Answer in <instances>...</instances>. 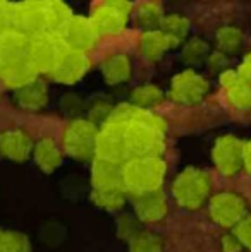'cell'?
Returning <instances> with one entry per match:
<instances>
[{
	"label": "cell",
	"instance_id": "cell-1",
	"mask_svg": "<svg viewBox=\"0 0 251 252\" xmlns=\"http://www.w3.org/2000/svg\"><path fill=\"white\" fill-rule=\"evenodd\" d=\"M110 115L121 122L127 161L134 158L162 156L167 126L157 113L133 105H122L112 110Z\"/></svg>",
	"mask_w": 251,
	"mask_h": 252
},
{
	"label": "cell",
	"instance_id": "cell-2",
	"mask_svg": "<svg viewBox=\"0 0 251 252\" xmlns=\"http://www.w3.org/2000/svg\"><path fill=\"white\" fill-rule=\"evenodd\" d=\"M165 172L167 165L162 156L129 159L122 165V184L126 194L138 197L153 190H160Z\"/></svg>",
	"mask_w": 251,
	"mask_h": 252
},
{
	"label": "cell",
	"instance_id": "cell-3",
	"mask_svg": "<svg viewBox=\"0 0 251 252\" xmlns=\"http://www.w3.org/2000/svg\"><path fill=\"white\" fill-rule=\"evenodd\" d=\"M210 189L212 182L208 173L193 166L182 170L172 184V194L176 202L189 211H194L205 204V201L210 196Z\"/></svg>",
	"mask_w": 251,
	"mask_h": 252
},
{
	"label": "cell",
	"instance_id": "cell-4",
	"mask_svg": "<svg viewBox=\"0 0 251 252\" xmlns=\"http://www.w3.org/2000/svg\"><path fill=\"white\" fill-rule=\"evenodd\" d=\"M98 127L88 119H76L64 129V151L74 159H88L95 155Z\"/></svg>",
	"mask_w": 251,
	"mask_h": 252
},
{
	"label": "cell",
	"instance_id": "cell-5",
	"mask_svg": "<svg viewBox=\"0 0 251 252\" xmlns=\"http://www.w3.org/2000/svg\"><path fill=\"white\" fill-rule=\"evenodd\" d=\"M66 50V45H64V41L57 33L43 31V33H38L30 38L28 59L33 63L35 69L38 70V74H50Z\"/></svg>",
	"mask_w": 251,
	"mask_h": 252
},
{
	"label": "cell",
	"instance_id": "cell-6",
	"mask_svg": "<svg viewBox=\"0 0 251 252\" xmlns=\"http://www.w3.org/2000/svg\"><path fill=\"white\" fill-rule=\"evenodd\" d=\"M133 10L129 2H105L93 9L90 21L93 24L98 36H110L119 34L127 26V19Z\"/></svg>",
	"mask_w": 251,
	"mask_h": 252
},
{
	"label": "cell",
	"instance_id": "cell-7",
	"mask_svg": "<svg viewBox=\"0 0 251 252\" xmlns=\"http://www.w3.org/2000/svg\"><path fill=\"white\" fill-rule=\"evenodd\" d=\"M208 90H210L208 81L201 74L188 69L174 76L169 96L181 105H196L207 96Z\"/></svg>",
	"mask_w": 251,
	"mask_h": 252
},
{
	"label": "cell",
	"instance_id": "cell-8",
	"mask_svg": "<svg viewBox=\"0 0 251 252\" xmlns=\"http://www.w3.org/2000/svg\"><path fill=\"white\" fill-rule=\"evenodd\" d=\"M208 211H210L212 220L224 228H234L248 215L245 199L232 192L215 194L208 202Z\"/></svg>",
	"mask_w": 251,
	"mask_h": 252
},
{
	"label": "cell",
	"instance_id": "cell-9",
	"mask_svg": "<svg viewBox=\"0 0 251 252\" xmlns=\"http://www.w3.org/2000/svg\"><path fill=\"white\" fill-rule=\"evenodd\" d=\"M243 153H245V141L227 134L215 141L212 158L218 172L224 175H234L243 168Z\"/></svg>",
	"mask_w": 251,
	"mask_h": 252
},
{
	"label": "cell",
	"instance_id": "cell-10",
	"mask_svg": "<svg viewBox=\"0 0 251 252\" xmlns=\"http://www.w3.org/2000/svg\"><path fill=\"white\" fill-rule=\"evenodd\" d=\"M12 28L28 36L48 31L45 2H19L12 9Z\"/></svg>",
	"mask_w": 251,
	"mask_h": 252
},
{
	"label": "cell",
	"instance_id": "cell-11",
	"mask_svg": "<svg viewBox=\"0 0 251 252\" xmlns=\"http://www.w3.org/2000/svg\"><path fill=\"white\" fill-rule=\"evenodd\" d=\"M57 34L61 36L67 50L83 53L91 50L98 40V34L95 31L93 24H91L90 17L83 16H72L69 23Z\"/></svg>",
	"mask_w": 251,
	"mask_h": 252
},
{
	"label": "cell",
	"instance_id": "cell-12",
	"mask_svg": "<svg viewBox=\"0 0 251 252\" xmlns=\"http://www.w3.org/2000/svg\"><path fill=\"white\" fill-rule=\"evenodd\" d=\"M90 67H91V62L86 53L66 50L64 55L61 57V60L57 62V65H55L54 70L50 72V76L61 84H74V83H77L81 77L86 76Z\"/></svg>",
	"mask_w": 251,
	"mask_h": 252
},
{
	"label": "cell",
	"instance_id": "cell-13",
	"mask_svg": "<svg viewBox=\"0 0 251 252\" xmlns=\"http://www.w3.org/2000/svg\"><path fill=\"white\" fill-rule=\"evenodd\" d=\"M220 88L225 100L234 108L246 110L251 106V83L238 70H224L220 76Z\"/></svg>",
	"mask_w": 251,
	"mask_h": 252
},
{
	"label": "cell",
	"instance_id": "cell-14",
	"mask_svg": "<svg viewBox=\"0 0 251 252\" xmlns=\"http://www.w3.org/2000/svg\"><path fill=\"white\" fill-rule=\"evenodd\" d=\"M169 211L167 199H165L162 190H153V192L143 194L134 199V213L136 220L144 225H153L165 218Z\"/></svg>",
	"mask_w": 251,
	"mask_h": 252
},
{
	"label": "cell",
	"instance_id": "cell-15",
	"mask_svg": "<svg viewBox=\"0 0 251 252\" xmlns=\"http://www.w3.org/2000/svg\"><path fill=\"white\" fill-rule=\"evenodd\" d=\"M91 186L93 190H119L122 184V165L97 158L91 166Z\"/></svg>",
	"mask_w": 251,
	"mask_h": 252
},
{
	"label": "cell",
	"instance_id": "cell-16",
	"mask_svg": "<svg viewBox=\"0 0 251 252\" xmlns=\"http://www.w3.org/2000/svg\"><path fill=\"white\" fill-rule=\"evenodd\" d=\"M30 36L17 30H9L0 34V69L7 63L28 59Z\"/></svg>",
	"mask_w": 251,
	"mask_h": 252
},
{
	"label": "cell",
	"instance_id": "cell-17",
	"mask_svg": "<svg viewBox=\"0 0 251 252\" xmlns=\"http://www.w3.org/2000/svg\"><path fill=\"white\" fill-rule=\"evenodd\" d=\"M33 153L31 137L24 130L12 129L0 134V155L12 161H24Z\"/></svg>",
	"mask_w": 251,
	"mask_h": 252
},
{
	"label": "cell",
	"instance_id": "cell-18",
	"mask_svg": "<svg viewBox=\"0 0 251 252\" xmlns=\"http://www.w3.org/2000/svg\"><path fill=\"white\" fill-rule=\"evenodd\" d=\"M38 79V70L33 67L30 59L17 60V62L7 63L0 69V81L3 86L10 88V90L17 91L21 88L28 86L33 81Z\"/></svg>",
	"mask_w": 251,
	"mask_h": 252
},
{
	"label": "cell",
	"instance_id": "cell-19",
	"mask_svg": "<svg viewBox=\"0 0 251 252\" xmlns=\"http://www.w3.org/2000/svg\"><path fill=\"white\" fill-rule=\"evenodd\" d=\"M174 47L172 41L162 33L160 30L155 31H144L138 41V50L141 57L148 62H157L164 57V53Z\"/></svg>",
	"mask_w": 251,
	"mask_h": 252
},
{
	"label": "cell",
	"instance_id": "cell-20",
	"mask_svg": "<svg viewBox=\"0 0 251 252\" xmlns=\"http://www.w3.org/2000/svg\"><path fill=\"white\" fill-rule=\"evenodd\" d=\"M16 101L21 108L30 110V112H38L48 103V88L43 81L36 79L28 86L21 88L16 91Z\"/></svg>",
	"mask_w": 251,
	"mask_h": 252
},
{
	"label": "cell",
	"instance_id": "cell-21",
	"mask_svg": "<svg viewBox=\"0 0 251 252\" xmlns=\"http://www.w3.org/2000/svg\"><path fill=\"white\" fill-rule=\"evenodd\" d=\"M131 72H133V63H131V59L126 53L110 55L102 63V74H104V79L108 84L126 83L131 77Z\"/></svg>",
	"mask_w": 251,
	"mask_h": 252
},
{
	"label": "cell",
	"instance_id": "cell-22",
	"mask_svg": "<svg viewBox=\"0 0 251 252\" xmlns=\"http://www.w3.org/2000/svg\"><path fill=\"white\" fill-rule=\"evenodd\" d=\"M33 155L38 168L47 173L57 170L62 163V153L59 150L57 143L54 139H50V137H45V139L38 141L33 148Z\"/></svg>",
	"mask_w": 251,
	"mask_h": 252
},
{
	"label": "cell",
	"instance_id": "cell-23",
	"mask_svg": "<svg viewBox=\"0 0 251 252\" xmlns=\"http://www.w3.org/2000/svg\"><path fill=\"white\" fill-rule=\"evenodd\" d=\"M160 31L172 41V45H179L186 38L189 31V23L181 14H169L164 16L160 24Z\"/></svg>",
	"mask_w": 251,
	"mask_h": 252
},
{
	"label": "cell",
	"instance_id": "cell-24",
	"mask_svg": "<svg viewBox=\"0 0 251 252\" xmlns=\"http://www.w3.org/2000/svg\"><path fill=\"white\" fill-rule=\"evenodd\" d=\"M164 100V91L155 84H143L131 93V105L141 110H151Z\"/></svg>",
	"mask_w": 251,
	"mask_h": 252
},
{
	"label": "cell",
	"instance_id": "cell-25",
	"mask_svg": "<svg viewBox=\"0 0 251 252\" xmlns=\"http://www.w3.org/2000/svg\"><path fill=\"white\" fill-rule=\"evenodd\" d=\"M45 9H47V28L50 33H59L74 16L72 10L66 3L57 2V0L45 2Z\"/></svg>",
	"mask_w": 251,
	"mask_h": 252
},
{
	"label": "cell",
	"instance_id": "cell-26",
	"mask_svg": "<svg viewBox=\"0 0 251 252\" xmlns=\"http://www.w3.org/2000/svg\"><path fill=\"white\" fill-rule=\"evenodd\" d=\"M162 19H164V12L158 3L153 2H144L140 3L136 12V23L143 28L144 31H155L160 30Z\"/></svg>",
	"mask_w": 251,
	"mask_h": 252
},
{
	"label": "cell",
	"instance_id": "cell-27",
	"mask_svg": "<svg viewBox=\"0 0 251 252\" xmlns=\"http://www.w3.org/2000/svg\"><path fill=\"white\" fill-rule=\"evenodd\" d=\"M91 199L100 209L105 211H117L126 202V190H91Z\"/></svg>",
	"mask_w": 251,
	"mask_h": 252
},
{
	"label": "cell",
	"instance_id": "cell-28",
	"mask_svg": "<svg viewBox=\"0 0 251 252\" xmlns=\"http://www.w3.org/2000/svg\"><path fill=\"white\" fill-rule=\"evenodd\" d=\"M129 252H164V244L158 235L140 230L129 240Z\"/></svg>",
	"mask_w": 251,
	"mask_h": 252
},
{
	"label": "cell",
	"instance_id": "cell-29",
	"mask_svg": "<svg viewBox=\"0 0 251 252\" xmlns=\"http://www.w3.org/2000/svg\"><path fill=\"white\" fill-rule=\"evenodd\" d=\"M217 45L222 53H232L243 45V33L234 26H224L217 31Z\"/></svg>",
	"mask_w": 251,
	"mask_h": 252
},
{
	"label": "cell",
	"instance_id": "cell-30",
	"mask_svg": "<svg viewBox=\"0 0 251 252\" xmlns=\"http://www.w3.org/2000/svg\"><path fill=\"white\" fill-rule=\"evenodd\" d=\"M208 55V45L200 38H193L184 45L182 50V60L188 63H198Z\"/></svg>",
	"mask_w": 251,
	"mask_h": 252
},
{
	"label": "cell",
	"instance_id": "cell-31",
	"mask_svg": "<svg viewBox=\"0 0 251 252\" xmlns=\"http://www.w3.org/2000/svg\"><path fill=\"white\" fill-rule=\"evenodd\" d=\"M234 233L238 240L241 242L243 249L251 251V215H246L238 225L234 226Z\"/></svg>",
	"mask_w": 251,
	"mask_h": 252
},
{
	"label": "cell",
	"instance_id": "cell-32",
	"mask_svg": "<svg viewBox=\"0 0 251 252\" xmlns=\"http://www.w3.org/2000/svg\"><path fill=\"white\" fill-rule=\"evenodd\" d=\"M117 232L121 239H126L127 242H129L140 230H138V226H136V221H134L129 215H124V216H121L117 221Z\"/></svg>",
	"mask_w": 251,
	"mask_h": 252
},
{
	"label": "cell",
	"instance_id": "cell-33",
	"mask_svg": "<svg viewBox=\"0 0 251 252\" xmlns=\"http://www.w3.org/2000/svg\"><path fill=\"white\" fill-rule=\"evenodd\" d=\"M12 9L14 3L0 0V34L12 30Z\"/></svg>",
	"mask_w": 251,
	"mask_h": 252
},
{
	"label": "cell",
	"instance_id": "cell-34",
	"mask_svg": "<svg viewBox=\"0 0 251 252\" xmlns=\"http://www.w3.org/2000/svg\"><path fill=\"white\" fill-rule=\"evenodd\" d=\"M12 252H31V244L24 233L12 232Z\"/></svg>",
	"mask_w": 251,
	"mask_h": 252
},
{
	"label": "cell",
	"instance_id": "cell-35",
	"mask_svg": "<svg viewBox=\"0 0 251 252\" xmlns=\"http://www.w3.org/2000/svg\"><path fill=\"white\" fill-rule=\"evenodd\" d=\"M222 251L224 252H241L243 246L234 233H227V235L222 239Z\"/></svg>",
	"mask_w": 251,
	"mask_h": 252
},
{
	"label": "cell",
	"instance_id": "cell-36",
	"mask_svg": "<svg viewBox=\"0 0 251 252\" xmlns=\"http://www.w3.org/2000/svg\"><path fill=\"white\" fill-rule=\"evenodd\" d=\"M0 252H12V232L0 228Z\"/></svg>",
	"mask_w": 251,
	"mask_h": 252
},
{
	"label": "cell",
	"instance_id": "cell-37",
	"mask_svg": "<svg viewBox=\"0 0 251 252\" xmlns=\"http://www.w3.org/2000/svg\"><path fill=\"white\" fill-rule=\"evenodd\" d=\"M238 72L241 74L245 79H248L250 83H251V52L245 57V59H243V62H241V65H239Z\"/></svg>",
	"mask_w": 251,
	"mask_h": 252
},
{
	"label": "cell",
	"instance_id": "cell-38",
	"mask_svg": "<svg viewBox=\"0 0 251 252\" xmlns=\"http://www.w3.org/2000/svg\"><path fill=\"white\" fill-rule=\"evenodd\" d=\"M243 166L251 175V139L245 143V153H243Z\"/></svg>",
	"mask_w": 251,
	"mask_h": 252
}]
</instances>
